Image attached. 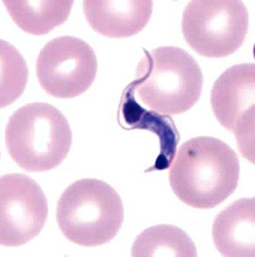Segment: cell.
Here are the masks:
<instances>
[{"label":"cell","instance_id":"cell-12","mask_svg":"<svg viewBox=\"0 0 255 257\" xmlns=\"http://www.w3.org/2000/svg\"><path fill=\"white\" fill-rule=\"evenodd\" d=\"M15 23L24 32L46 35L64 23L73 1H3Z\"/></svg>","mask_w":255,"mask_h":257},{"label":"cell","instance_id":"cell-6","mask_svg":"<svg viewBox=\"0 0 255 257\" xmlns=\"http://www.w3.org/2000/svg\"><path fill=\"white\" fill-rule=\"evenodd\" d=\"M97 60L92 47L80 38L63 36L41 50L36 71L41 88L57 98L78 97L94 82Z\"/></svg>","mask_w":255,"mask_h":257},{"label":"cell","instance_id":"cell-13","mask_svg":"<svg viewBox=\"0 0 255 257\" xmlns=\"http://www.w3.org/2000/svg\"><path fill=\"white\" fill-rule=\"evenodd\" d=\"M191 237L182 229L170 224L149 227L137 237L132 248L133 256H197Z\"/></svg>","mask_w":255,"mask_h":257},{"label":"cell","instance_id":"cell-11","mask_svg":"<svg viewBox=\"0 0 255 257\" xmlns=\"http://www.w3.org/2000/svg\"><path fill=\"white\" fill-rule=\"evenodd\" d=\"M212 235L223 256H254V198H243L228 205L215 218Z\"/></svg>","mask_w":255,"mask_h":257},{"label":"cell","instance_id":"cell-8","mask_svg":"<svg viewBox=\"0 0 255 257\" xmlns=\"http://www.w3.org/2000/svg\"><path fill=\"white\" fill-rule=\"evenodd\" d=\"M48 216L41 187L29 176L9 174L0 179V244L19 246L40 234Z\"/></svg>","mask_w":255,"mask_h":257},{"label":"cell","instance_id":"cell-10","mask_svg":"<svg viewBox=\"0 0 255 257\" xmlns=\"http://www.w3.org/2000/svg\"><path fill=\"white\" fill-rule=\"evenodd\" d=\"M90 26L112 38H129L146 27L153 13L152 1H84Z\"/></svg>","mask_w":255,"mask_h":257},{"label":"cell","instance_id":"cell-3","mask_svg":"<svg viewBox=\"0 0 255 257\" xmlns=\"http://www.w3.org/2000/svg\"><path fill=\"white\" fill-rule=\"evenodd\" d=\"M72 143V133L66 116L47 103H32L18 109L6 130L10 156L29 172H45L61 165Z\"/></svg>","mask_w":255,"mask_h":257},{"label":"cell","instance_id":"cell-9","mask_svg":"<svg viewBox=\"0 0 255 257\" xmlns=\"http://www.w3.org/2000/svg\"><path fill=\"white\" fill-rule=\"evenodd\" d=\"M119 125L127 131L145 130L154 133L159 139L160 154L154 166L146 172L162 171L170 166L176 153L179 134L172 118L147 110L140 105L135 98L133 84L131 82L122 93L117 113Z\"/></svg>","mask_w":255,"mask_h":257},{"label":"cell","instance_id":"cell-7","mask_svg":"<svg viewBox=\"0 0 255 257\" xmlns=\"http://www.w3.org/2000/svg\"><path fill=\"white\" fill-rule=\"evenodd\" d=\"M210 104L215 117L235 135L241 155L253 163L255 65L228 68L213 84Z\"/></svg>","mask_w":255,"mask_h":257},{"label":"cell","instance_id":"cell-4","mask_svg":"<svg viewBox=\"0 0 255 257\" xmlns=\"http://www.w3.org/2000/svg\"><path fill=\"white\" fill-rule=\"evenodd\" d=\"M57 220L72 243L87 247L100 246L113 240L122 227L123 203L117 192L104 181L82 179L60 196Z\"/></svg>","mask_w":255,"mask_h":257},{"label":"cell","instance_id":"cell-1","mask_svg":"<svg viewBox=\"0 0 255 257\" xmlns=\"http://www.w3.org/2000/svg\"><path fill=\"white\" fill-rule=\"evenodd\" d=\"M240 163L235 151L219 139L199 137L178 149L169 173L171 188L184 203L216 207L235 192Z\"/></svg>","mask_w":255,"mask_h":257},{"label":"cell","instance_id":"cell-5","mask_svg":"<svg viewBox=\"0 0 255 257\" xmlns=\"http://www.w3.org/2000/svg\"><path fill=\"white\" fill-rule=\"evenodd\" d=\"M248 23V12L241 1L197 0L185 7L182 30L187 44L197 54L222 58L242 46Z\"/></svg>","mask_w":255,"mask_h":257},{"label":"cell","instance_id":"cell-14","mask_svg":"<svg viewBox=\"0 0 255 257\" xmlns=\"http://www.w3.org/2000/svg\"><path fill=\"white\" fill-rule=\"evenodd\" d=\"M1 108L16 101L25 91L29 78L27 64L17 49L1 40Z\"/></svg>","mask_w":255,"mask_h":257},{"label":"cell","instance_id":"cell-2","mask_svg":"<svg viewBox=\"0 0 255 257\" xmlns=\"http://www.w3.org/2000/svg\"><path fill=\"white\" fill-rule=\"evenodd\" d=\"M144 52L132 82L143 104L165 116L192 108L203 83L201 69L192 56L183 49L168 46Z\"/></svg>","mask_w":255,"mask_h":257}]
</instances>
